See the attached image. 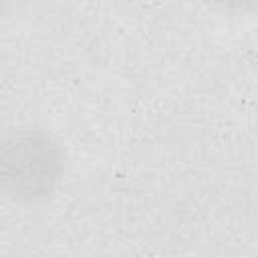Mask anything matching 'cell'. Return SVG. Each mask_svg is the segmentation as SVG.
I'll return each mask as SVG.
<instances>
[{"label":"cell","mask_w":258,"mask_h":258,"mask_svg":"<svg viewBox=\"0 0 258 258\" xmlns=\"http://www.w3.org/2000/svg\"><path fill=\"white\" fill-rule=\"evenodd\" d=\"M60 169L56 147L42 135H20L4 153V181L18 198H36L50 191Z\"/></svg>","instance_id":"1"},{"label":"cell","mask_w":258,"mask_h":258,"mask_svg":"<svg viewBox=\"0 0 258 258\" xmlns=\"http://www.w3.org/2000/svg\"><path fill=\"white\" fill-rule=\"evenodd\" d=\"M226 2H246V0H226Z\"/></svg>","instance_id":"2"}]
</instances>
